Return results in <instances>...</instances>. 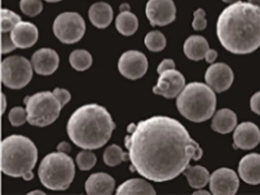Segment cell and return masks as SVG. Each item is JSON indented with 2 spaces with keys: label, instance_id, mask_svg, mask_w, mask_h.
Listing matches in <instances>:
<instances>
[{
  "label": "cell",
  "instance_id": "41",
  "mask_svg": "<svg viewBox=\"0 0 260 195\" xmlns=\"http://www.w3.org/2000/svg\"><path fill=\"white\" fill-rule=\"evenodd\" d=\"M209 193L206 190H199L198 191L194 192V194H209Z\"/></svg>",
  "mask_w": 260,
  "mask_h": 195
},
{
  "label": "cell",
  "instance_id": "28",
  "mask_svg": "<svg viewBox=\"0 0 260 195\" xmlns=\"http://www.w3.org/2000/svg\"><path fill=\"white\" fill-rule=\"evenodd\" d=\"M128 154L124 152L120 146L113 144L106 148L103 155L105 163L110 167L118 165L122 161H127Z\"/></svg>",
  "mask_w": 260,
  "mask_h": 195
},
{
  "label": "cell",
  "instance_id": "8",
  "mask_svg": "<svg viewBox=\"0 0 260 195\" xmlns=\"http://www.w3.org/2000/svg\"><path fill=\"white\" fill-rule=\"evenodd\" d=\"M32 65L22 56H10L2 62V81L10 89L26 86L33 76Z\"/></svg>",
  "mask_w": 260,
  "mask_h": 195
},
{
  "label": "cell",
  "instance_id": "33",
  "mask_svg": "<svg viewBox=\"0 0 260 195\" xmlns=\"http://www.w3.org/2000/svg\"><path fill=\"white\" fill-rule=\"evenodd\" d=\"M207 26V20L205 19V12L202 9H198L194 13V20L192 27L196 31H202Z\"/></svg>",
  "mask_w": 260,
  "mask_h": 195
},
{
  "label": "cell",
  "instance_id": "30",
  "mask_svg": "<svg viewBox=\"0 0 260 195\" xmlns=\"http://www.w3.org/2000/svg\"><path fill=\"white\" fill-rule=\"evenodd\" d=\"M20 9L24 14L35 17L42 13L43 4L41 0H21Z\"/></svg>",
  "mask_w": 260,
  "mask_h": 195
},
{
  "label": "cell",
  "instance_id": "32",
  "mask_svg": "<svg viewBox=\"0 0 260 195\" xmlns=\"http://www.w3.org/2000/svg\"><path fill=\"white\" fill-rule=\"evenodd\" d=\"M27 111L21 106H16L10 110L9 114V120L13 126H19L23 125L27 120Z\"/></svg>",
  "mask_w": 260,
  "mask_h": 195
},
{
  "label": "cell",
  "instance_id": "40",
  "mask_svg": "<svg viewBox=\"0 0 260 195\" xmlns=\"http://www.w3.org/2000/svg\"><path fill=\"white\" fill-rule=\"evenodd\" d=\"M249 3L253 4V5L256 6L258 8H260V0H248Z\"/></svg>",
  "mask_w": 260,
  "mask_h": 195
},
{
  "label": "cell",
  "instance_id": "24",
  "mask_svg": "<svg viewBox=\"0 0 260 195\" xmlns=\"http://www.w3.org/2000/svg\"><path fill=\"white\" fill-rule=\"evenodd\" d=\"M117 194H156L153 186L141 178H132L121 184L117 189Z\"/></svg>",
  "mask_w": 260,
  "mask_h": 195
},
{
  "label": "cell",
  "instance_id": "26",
  "mask_svg": "<svg viewBox=\"0 0 260 195\" xmlns=\"http://www.w3.org/2000/svg\"><path fill=\"white\" fill-rule=\"evenodd\" d=\"M183 175L188 179V184L193 188L205 187L210 181L209 172L203 166H189L184 171Z\"/></svg>",
  "mask_w": 260,
  "mask_h": 195
},
{
  "label": "cell",
  "instance_id": "12",
  "mask_svg": "<svg viewBox=\"0 0 260 195\" xmlns=\"http://www.w3.org/2000/svg\"><path fill=\"white\" fill-rule=\"evenodd\" d=\"M209 184L214 194L232 195L237 193L240 181L234 170L221 168L214 171L210 176Z\"/></svg>",
  "mask_w": 260,
  "mask_h": 195
},
{
  "label": "cell",
  "instance_id": "10",
  "mask_svg": "<svg viewBox=\"0 0 260 195\" xmlns=\"http://www.w3.org/2000/svg\"><path fill=\"white\" fill-rule=\"evenodd\" d=\"M148 61L141 51L131 50L124 52L118 61V70L126 78L137 80L147 73Z\"/></svg>",
  "mask_w": 260,
  "mask_h": 195
},
{
  "label": "cell",
  "instance_id": "19",
  "mask_svg": "<svg viewBox=\"0 0 260 195\" xmlns=\"http://www.w3.org/2000/svg\"><path fill=\"white\" fill-rule=\"evenodd\" d=\"M21 21L22 18L11 10L3 9L1 11L3 54H7L16 49V47L11 39V33L15 26Z\"/></svg>",
  "mask_w": 260,
  "mask_h": 195
},
{
  "label": "cell",
  "instance_id": "31",
  "mask_svg": "<svg viewBox=\"0 0 260 195\" xmlns=\"http://www.w3.org/2000/svg\"><path fill=\"white\" fill-rule=\"evenodd\" d=\"M77 162L80 170H90L96 163V156L89 151H82L77 155Z\"/></svg>",
  "mask_w": 260,
  "mask_h": 195
},
{
  "label": "cell",
  "instance_id": "1",
  "mask_svg": "<svg viewBox=\"0 0 260 195\" xmlns=\"http://www.w3.org/2000/svg\"><path fill=\"white\" fill-rule=\"evenodd\" d=\"M124 145L132 167L155 182L170 181L203 155L185 126L168 117H150L127 127Z\"/></svg>",
  "mask_w": 260,
  "mask_h": 195
},
{
  "label": "cell",
  "instance_id": "22",
  "mask_svg": "<svg viewBox=\"0 0 260 195\" xmlns=\"http://www.w3.org/2000/svg\"><path fill=\"white\" fill-rule=\"evenodd\" d=\"M184 53L190 60L198 61L205 59L210 50L208 41L201 36H191L185 42Z\"/></svg>",
  "mask_w": 260,
  "mask_h": 195
},
{
  "label": "cell",
  "instance_id": "23",
  "mask_svg": "<svg viewBox=\"0 0 260 195\" xmlns=\"http://www.w3.org/2000/svg\"><path fill=\"white\" fill-rule=\"evenodd\" d=\"M237 115L231 109H221L216 113L211 122V128L220 134L232 132L237 126Z\"/></svg>",
  "mask_w": 260,
  "mask_h": 195
},
{
  "label": "cell",
  "instance_id": "39",
  "mask_svg": "<svg viewBox=\"0 0 260 195\" xmlns=\"http://www.w3.org/2000/svg\"><path fill=\"white\" fill-rule=\"evenodd\" d=\"M6 108H7V99H6L5 95L2 94V114H4L5 112Z\"/></svg>",
  "mask_w": 260,
  "mask_h": 195
},
{
  "label": "cell",
  "instance_id": "11",
  "mask_svg": "<svg viewBox=\"0 0 260 195\" xmlns=\"http://www.w3.org/2000/svg\"><path fill=\"white\" fill-rule=\"evenodd\" d=\"M176 9L173 0H149L146 16L152 26H165L176 19Z\"/></svg>",
  "mask_w": 260,
  "mask_h": 195
},
{
  "label": "cell",
  "instance_id": "14",
  "mask_svg": "<svg viewBox=\"0 0 260 195\" xmlns=\"http://www.w3.org/2000/svg\"><path fill=\"white\" fill-rule=\"evenodd\" d=\"M234 78L232 70L224 63H216L211 65L205 75L207 85L217 93L223 92L229 89Z\"/></svg>",
  "mask_w": 260,
  "mask_h": 195
},
{
  "label": "cell",
  "instance_id": "13",
  "mask_svg": "<svg viewBox=\"0 0 260 195\" xmlns=\"http://www.w3.org/2000/svg\"><path fill=\"white\" fill-rule=\"evenodd\" d=\"M185 86V77L179 71L168 70L159 74L157 85L153 88V91L157 95L173 99L179 96Z\"/></svg>",
  "mask_w": 260,
  "mask_h": 195
},
{
  "label": "cell",
  "instance_id": "20",
  "mask_svg": "<svg viewBox=\"0 0 260 195\" xmlns=\"http://www.w3.org/2000/svg\"><path fill=\"white\" fill-rule=\"evenodd\" d=\"M115 186V179L111 175L99 172L89 177L85 184V188L88 194H112Z\"/></svg>",
  "mask_w": 260,
  "mask_h": 195
},
{
  "label": "cell",
  "instance_id": "38",
  "mask_svg": "<svg viewBox=\"0 0 260 195\" xmlns=\"http://www.w3.org/2000/svg\"><path fill=\"white\" fill-rule=\"evenodd\" d=\"M71 146L69 143H67V142H63V143H60V144L57 146V151L60 152H64V153L68 154V152L71 151Z\"/></svg>",
  "mask_w": 260,
  "mask_h": 195
},
{
  "label": "cell",
  "instance_id": "25",
  "mask_svg": "<svg viewBox=\"0 0 260 195\" xmlns=\"http://www.w3.org/2000/svg\"><path fill=\"white\" fill-rule=\"evenodd\" d=\"M115 26L118 33L123 36H132L138 29V18L130 10H122L117 16Z\"/></svg>",
  "mask_w": 260,
  "mask_h": 195
},
{
  "label": "cell",
  "instance_id": "43",
  "mask_svg": "<svg viewBox=\"0 0 260 195\" xmlns=\"http://www.w3.org/2000/svg\"><path fill=\"white\" fill-rule=\"evenodd\" d=\"M223 2L226 3V4H233L234 3L237 2L238 0H222Z\"/></svg>",
  "mask_w": 260,
  "mask_h": 195
},
{
  "label": "cell",
  "instance_id": "15",
  "mask_svg": "<svg viewBox=\"0 0 260 195\" xmlns=\"http://www.w3.org/2000/svg\"><path fill=\"white\" fill-rule=\"evenodd\" d=\"M234 146L243 150H249L258 146L260 142V130L251 122L240 123L233 135Z\"/></svg>",
  "mask_w": 260,
  "mask_h": 195
},
{
  "label": "cell",
  "instance_id": "3",
  "mask_svg": "<svg viewBox=\"0 0 260 195\" xmlns=\"http://www.w3.org/2000/svg\"><path fill=\"white\" fill-rule=\"evenodd\" d=\"M116 126L107 109L100 105L78 108L68 123L70 138L81 149H100L108 143Z\"/></svg>",
  "mask_w": 260,
  "mask_h": 195
},
{
  "label": "cell",
  "instance_id": "35",
  "mask_svg": "<svg viewBox=\"0 0 260 195\" xmlns=\"http://www.w3.org/2000/svg\"><path fill=\"white\" fill-rule=\"evenodd\" d=\"M176 65H175L174 61L172 59H164L157 68L158 74H160L164 71H168V70L175 69Z\"/></svg>",
  "mask_w": 260,
  "mask_h": 195
},
{
  "label": "cell",
  "instance_id": "21",
  "mask_svg": "<svg viewBox=\"0 0 260 195\" xmlns=\"http://www.w3.org/2000/svg\"><path fill=\"white\" fill-rule=\"evenodd\" d=\"M89 18L94 26L98 29H106L113 19V10L112 7L106 3H96L89 8Z\"/></svg>",
  "mask_w": 260,
  "mask_h": 195
},
{
  "label": "cell",
  "instance_id": "18",
  "mask_svg": "<svg viewBox=\"0 0 260 195\" xmlns=\"http://www.w3.org/2000/svg\"><path fill=\"white\" fill-rule=\"evenodd\" d=\"M238 172L241 179L247 184H260V154L245 155L239 163Z\"/></svg>",
  "mask_w": 260,
  "mask_h": 195
},
{
  "label": "cell",
  "instance_id": "44",
  "mask_svg": "<svg viewBox=\"0 0 260 195\" xmlns=\"http://www.w3.org/2000/svg\"><path fill=\"white\" fill-rule=\"evenodd\" d=\"M45 1L48 3H57L60 2L61 0H45Z\"/></svg>",
  "mask_w": 260,
  "mask_h": 195
},
{
  "label": "cell",
  "instance_id": "34",
  "mask_svg": "<svg viewBox=\"0 0 260 195\" xmlns=\"http://www.w3.org/2000/svg\"><path fill=\"white\" fill-rule=\"evenodd\" d=\"M53 92L54 93L56 97H57V98H58V100H60L63 107L67 104V103H69L70 100H71V94H70L69 91H67V90L57 88H55Z\"/></svg>",
  "mask_w": 260,
  "mask_h": 195
},
{
  "label": "cell",
  "instance_id": "17",
  "mask_svg": "<svg viewBox=\"0 0 260 195\" xmlns=\"http://www.w3.org/2000/svg\"><path fill=\"white\" fill-rule=\"evenodd\" d=\"M11 39L16 48H31L39 39V30L34 24L21 21L12 31Z\"/></svg>",
  "mask_w": 260,
  "mask_h": 195
},
{
  "label": "cell",
  "instance_id": "27",
  "mask_svg": "<svg viewBox=\"0 0 260 195\" xmlns=\"http://www.w3.org/2000/svg\"><path fill=\"white\" fill-rule=\"evenodd\" d=\"M70 63L77 71H86L92 65V55L86 50H75L70 55Z\"/></svg>",
  "mask_w": 260,
  "mask_h": 195
},
{
  "label": "cell",
  "instance_id": "37",
  "mask_svg": "<svg viewBox=\"0 0 260 195\" xmlns=\"http://www.w3.org/2000/svg\"><path fill=\"white\" fill-rule=\"evenodd\" d=\"M217 52L214 49H210L209 51L207 52L206 55H205V61L208 63L212 64L214 62V61L217 59Z\"/></svg>",
  "mask_w": 260,
  "mask_h": 195
},
{
  "label": "cell",
  "instance_id": "29",
  "mask_svg": "<svg viewBox=\"0 0 260 195\" xmlns=\"http://www.w3.org/2000/svg\"><path fill=\"white\" fill-rule=\"evenodd\" d=\"M144 44L150 51L158 52L165 48L167 39L160 32L152 31L147 33L144 39Z\"/></svg>",
  "mask_w": 260,
  "mask_h": 195
},
{
  "label": "cell",
  "instance_id": "6",
  "mask_svg": "<svg viewBox=\"0 0 260 195\" xmlns=\"http://www.w3.org/2000/svg\"><path fill=\"white\" fill-rule=\"evenodd\" d=\"M39 176L42 184L50 190H67L75 176L74 160L64 152L48 154L41 162Z\"/></svg>",
  "mask_w": 260,
  "mask_h": 195
},
{
  "label": "cell",
  "instance_id": "36",
  "mask_svg": "<svg viewBox=\"0 0 260 195\" xmlns=\"http://www.w3.org/2000/svg\"><path fill=\"white\" fill-rule=\"evenodd\" d=\"M250 107L252 112L260 115V91L255 93L251 97Z\"/></svg>",
  "mask_w": 260,
  "mask_h": 195
},
{
  "label": "cell",
  "instance_id": "7",
  "mask_svg": "<svg viewBox=\"0 0 260 195\" xmlns=\"http://www.w3.org/2000/svg\"><path fill=\"white\" fill-rule=\"evenodd\" d=\"M27 121L32 126L45 127L59 117L63 106L54 92L44 91L25 97Z\"/></svg>",
  "mask_w": 260,
  "mask_h": 195
},
{
  "label": "cell",
  "instance_id": "42",
  "mask_svg": "<svg viewBox=\"0 0 260 195\" xmlns=\"http://www.w3.org/2000/svg\"><path fill=\"white\" fill-rule=\"evenodd\" d=\"M29 194H45V192L40 190H34V191L30 192Z\"/></svg>",
  "mask_w": 260,
  "mask_h": 195
},
{
  "label": "cell",
  "instance_id": "16",
  "mask_svg": "<svg viewBox=\"0 0 260 195\" xmlns=\"http://www.w3.org/2000/svg\"><path fill=\"white\" fill-rule=\"evenodd\" d=\"M58 54L51 48H41L31 57V65L35 71L40 75H51L59 66Z\"/></svg>",
  "mask_w": 260,
  "mask_h": 195
},
{
  "label": "cell",
  "instance_id": "4",
  "mask_svg": "<svg viewBox=\"0 0 260 195\" xmlns=\"http://www.w3.org/2000/svg\"><path fill=\"white\" fill-rule=\"evenodd\" d=\"M38 161V149L28 137L13 135L2 142V171L13 178L26 181L34 178L32 170Z\"/></svg>",
  "mask_w": 260,
  "mask_h": 195
},
{
  "label": "cell",
  "instance_id": "9",
  "mask_svg": "<svg viewBox=\"0 0 260 195\" xmlns=\"http://www.w3.org/2000/svg\"><path fill=\"white\" fill-rule=\"evenodd\" d=\"M53 31L62 43L71 45L81 40L86 32V23L79 13H63L54 20Z\"/></svg>",
  "mask_w": 260,
  "mask_h": 195
},
{
  "label": "cell",
  "instance_id": "2",
  "mask_svg": "<svg viewBox=\"0 0 260 195\" xmlns=\"http://www.w3.org/2000/svg\"><path fill=\"white\" fill-rule=\"evenodd\" d=\"M217 35L230 52L246 54L260 46V8L237 1L223 10L217 22Z\"/></svg>",
  "mask_w": 260,
  "mask_h": 195
},
{
  "label": "cell",
  "instance_id": "5",
  "mask_svg": "<svg viewBox=\"0 0 260 195\" xmlns=\"http://www.w3.org/2000/svg\"><path fill=\"white\" fill-rule=\"evenodd\" d=\"M215 93L208 85L192 82L185 86L178 96L176 106L187 120L202 123L209 120L216 109Z\"/></svg>",
  "mask_w": 260,
  "mask_h": 195
}]
</instances>
